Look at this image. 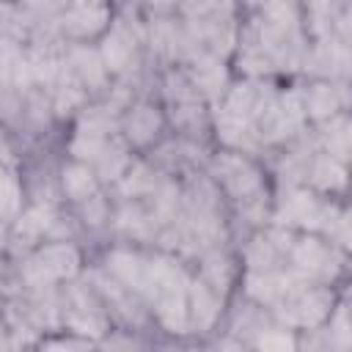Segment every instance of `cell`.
I'll use <instances>...</instances> for the list:
<instances>
[{
  "label": "cell",
  "mask_w": 352,
  "mask_h": 352,
  "mask_svg": "<svg viewBox=\"0 0 352 352\" xmlns=\"http://www.w3.org/2000/svg\"><path fill=\"white\" fill-rule=\"evenodd\" d=\"M261 349L264 352H292V341L286 336H264Z\"/></svg>",
  "instance_id": "obj_2"
},
{
  "label": "cell",
  "mask_w": 352,
  "mask_h": 352,
  "mask_svg": "<svg viewBox=\"0 0 352 352\" xmlns=\"http://www.w3.org/2000/svg\"><path fill=\"white\" fill-rule=\"evenodd\" d=\"M72 264H74V256H72L69 250H47V253L36 261V267L41 270V275H44V278L63 275V272H69V270H72Z\"/></svg>",
  "instance_id": "obj_1"
}]
</instances>
